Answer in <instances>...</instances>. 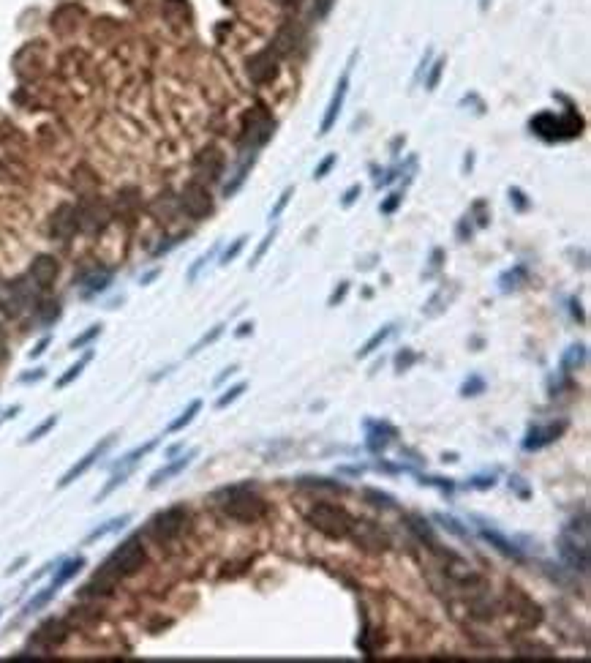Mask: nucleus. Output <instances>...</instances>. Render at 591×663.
Instances as JSON below:
<instances>
[{
	"label": "nucleus",
	"mask_w": 591,
	"mask_h": 663,
	"mask_svg": "<svg viewBox=\"0 0 591 663\" xmlns=\"http://www.w3.org/2000/svg\"><path fill=\"white\" fill-rule=\"evenodd\" d=\"M38 639H44L46 647H52V644L63 642V639H66V628H63V622H58V619H49L46 625H41V628H38Z\"/></svg>",
	"instance_id": "c85d7f7f"
},
{
	"label": "nucleus",
	"mask_w": 591,
	"mask_h": 663,
	"mask_svg": "<svg viewBox=\"0 0 591 663\" xmlns=\"http://www.w3.org/2000/svg\"><path fill=\"white\" fill-rule=\"evenodd\" d=\"M303 483L305 486H322V489H338V492L344 489L341 483H327V478H303Z\"/></svg>",
	"instance_id": "5fc2aeb1"
},
{
	"label": "nucleus",
	"mask_w": 591,
	"mask_h": 663,
	"mask_svg": "<svg viewBox=\"0 0 591 663\" xmlns=\"http://www.w3.org/2000/svg\"><path fill=\"white\" fill-rule=\"evenodd\" d=\"M109 281H112V276H109V273H101V276L88 278V287L82 290V295H85V298H91V295L101 293V290H106V284H109Z\"/></svg>",
	"instance_id": "ea45409f"
},
{
	"label": "nucleus",
	"mask_w": 591,
	"mask_h": 663,
	"mask_svg": "<svg viewBox=\"0 0 591 663\" xmlns=\"http://www.w3.org/2000/svg\"><path fill=\"white\" fill-rule=\"evenodd\" d=\"M273 241H275V227H273V230H270V232H267V235H264V238H262V243H259L257 254H254V257H251V268H257V265L262 263V257H264V254H267V248L273 246Z\"/></svg>",
	"instance_id": "a19ab883"
},
{
	"label": "nucleus",
	"mask_w": 591,
	"mask_h": 663,
	"mask_svg": "<svg viewBox=\"0 0 591 663\" xmlns=\"http://www.w3.org/2000/svg\"><path fill=\"white\" fill-rule=\"evenodd\" d=\"M145 560H148V555H145V549H142L139 538L123 540L120 546L106 557L104 565L98 568V573L93 576V582L85 587V589H88V592H109V589L118 584L120 579L131 576V573H137L139 568L145 565Z\"/></svg>",
	"instance_id": "f257e3e1"
},
{
	"label": "nucleus",
	"mask_w": 591,
	"mask_h": 663,
	"mask_svg": "<svg viewBox=\"0 0 591 663\" xmlns=\"http://www.w3.org/2000/svg\"><path fill=\"white\" fill-rule=\"evenodd\" d=\"M55 595H58V589H55V587H52V584L44 587V589H41L38 595H33L31 601L25 603V614H36V612H38V609H44L46 603L52 601Z\"/></svg>",
	"instance_id": "c756f323"
},
{
	"label": "nucleus",
	"mask_w": 591,
	"mask_h": 663,
	"mask_svg": "<svg viewBox=\"0 0 591 663\" xmlns=\"http://www.w3.org/2000/svg\"><path fill=\"white\" fill-rule=\"evenodd\" d=\"M281 3H284V6H297L300 0H281Z\"/></svg>",
	"instance_id": "0e129e2a"
},
{
	"label": "nucleus",
	"mask_w": 591,
	"mask_h": 663,
	"mask_svg": "<svg viewBox=\"0 0 591 663\" xmlns=\"http://www.w3.org/2000/svg\"><path fill=\"white\" fill-rule=\"evenodd\" d=\"M106 218H109V213H106L104 205H101V202H93V211L79 213V224H85V230H101L106 224Z\"/></svg>",
	"instance_id": "bb28decb"
},
{
	"label": "nucleus",
	"mask_w": 591,
	"mask_h": 663,
	"mask_svg": "<svg viewBox=\"0 0 591 663\" xmlns=\"http://www.w3.org/2000/svg\"><path fill=\"white\" fill-rule=\"evenodd\" d=\"M112 442H115V437L109 434V437H104V440H101L98 445H93L91 450H88V453H85V456H82V459H79V462H76L74 467H71V470H68V472H66V475H63V478L58 480V489H66V486H71V483H74L76 478H82V475H85V472L91 470L93 464L98 462V459L104 456L106 450L112 447Z\"/></svg>",
	"instance_id": "1a4fd4ad"
},
{
	"label": "nucleus",
	"mask_w": 591,
	"mask_h": 663,
	"mask_svg": "<svg viewBox=\"0 0 591 663\" xmlns=\"http://www.w3.org/2000/svg\"><path fill=\"white\" fill-rule=\"evenodd\" d=\"M248 77H251V82H257V85L273 82L278 77V55L273 52V46L257 52L254 58H248Z\"/></svg>",
	"instance_id": "9d476101"
},
{
	"label": "nucleus",
	"mask_w": 591,
	"mask_h": 663,
	"mask_svg": "<svg viewBox=\"0 0 591 663\" xmlns=\"http://www.w3.org/2000/svg\"><path fill=\"white\" fill-rule=\"evenodd\" d=\"M308 525L314 527V530H319L322 535H327V538H346L349 530H351V516H349L344 508H338V505H330V502H319V505H314V508L308 510Z\"/></svg>",
	"instance_id": "20e7f679"
},
{
	"label": "nucleus",
	"mask_w": 591,
	"mask_h": 663,
	"mask_svg": "<svg viewBox=\"0 0 591 663\" xmlns=\"http://www.w3.org/2000/svg\"><path fill=\"white\" fill-rule=\"evenodd\" d=\"M199 410H202V399H194V401H191V404H188V407H185V410L180 413V417H175V420L169 423V426H167V434L183 432V429H185V426H188V423H191V420H194V417L199 415Z\"/></svg>",
	"instance_id": "cd10ccee"
},
{
	"label": "nucleus",
	"mask_w": 591,
	"mask_h": 663,
	"mask_svg": "<svg viewBox=\"0 0 591 663\" xmlns=\"http://www.w3.org/2000/svg\"><path fill=\"white\" fill-rule=\"evenodd\" d=\"M254 161H257V153H251V158H245L243 164H240V170H237V175H235V181L232 183H227V188H224V194L227 197H232L240 186H243V181L248 178V172H251V167H254Z\"/></svg>",
	"instance_id": "2f4dec72"
},
{
	"label": "nucleus",
	"mask_w": 591,
	"mask_h": 663,
	"mask_svg": "<svg viewBox=\"0 0 591 663\" xmlns=\"http://www.w3.org/2000/svg\"><path fill=\"white\" fill-rule=\"evenodd\" d=\"M300 41H303V31H300V25L287 22V25L278 31V36H275L273 52H275V55H292V52L297 49V44H300Z\"/></svg>",
	"instance_id": "a211bd4d"
},
{
	"label": "nucleus",
	"mask_w": 591,
	"mask_h": 663,
	"mask_svg": "<svg viewBox=\"0 0 591 663\" xmlns=\"http://www.w3.org/2000/svg\"><path fill=\"white\" fill-rule=\"evenodd\" d=\"M471 232H474V230H471L469 216H466V218H463V221H461V224H458V241H469V238H471Z\"/></svg>",
	"instance_id": "4d7b16f0"
},
{
	"label": "nucleus",
	"mask_w": 591,
	"mask_h": 663,
	"mask_svg": "<svg viewBox=\"0 0 591 663\" xmlns=\"http://www.w3.org/2000/svg\"><path fill=\"white\" fill-rule=\"evenodd\" d=\"M31 281L33 287H38V290H46L52 281H55V276H58V260L55 257H49V254H41V257H36L31 265Z\"/></svg>",
	"instance_id": "dca6fc26"
},
{
	"label": "nucleus",
	"mask_w": 591,
	"mask_h": 663,
	"mask_svg": "<svg viewBox=\"0 0 591 663\" xmlns=\"http://www.w3.org/2000/svg\"><path fill=\"white\" fill-rule=\"evenodd\" d=\"M185 522H188V513L183 508H169V510H161L158 516H153L150 525H148V532H150L155 540H172L178 532H180L183 527H185Z\"/></svg>",
	"instance_id": "6e6552de"
},
{
	"label": "nucleus",
	"mask_w": 591,
	"mask_h": 663,
	"mask_svg": "<svg viewBox=\"0 0 591 663\" xmlns=\"http://www.w3.org/2000/svg\"><path fill=\"white\" fill-rule=\"evenodd\" d=\"M401 200H404V194H401V191H393V194H390L387 200L381 202V208H379V211H381V213H384V216H390V213H395V208L401 205Z\"/></svg>",
	"instance_id": "de8ad7c7"
},
{
	"label": "nucleus",
	"mask_w": 591,
	"mask_h": 663,
	"mask_svg": "<svg viewBox=\"0 0 591 663\" xmlns=\"http://www.w3.org/2000/svg\"><path fill=\"white\" fill-rule=\"evenodd\" d=\"M221 508L227 510V516L237 519V522H259L267 513V502L259 497L248 483H237V486H227L215 494Z\"/></svg>",
	"instance_id": "f03ea898"
},
{
	"label": "nucleus",
	"mask_w": 591,
	"mask_h": 663,
	"mask_svg": "<svg viewBox=\"0 0 591 663\" xmlns=\"http://www.w3.org/2000/svg\"><path fill=\"white\" fill-rule=\"evenodd\" d=\"M349 535L357 540L360 546H365V549H387L390 546V538L374 522H351Z\"/></svg>",
	"instance_id": "f8f14e48"
},
{
	"label": "nucleus",
	"mask_w": 591,
	"mask_h": 663,
	"mask_svg": "<svg viewBox=\"0 0 591 663\" xmlns=\"http://www.w3.org/2000/svg\"><path fill=\"white\" fill-rule=\"evenodd\" d=\"M496 486V475H474L469 480V489H493Z\"/></svg>",
	"instance_id": "8fccbe9b"
},
{
	"label": "nucleus",
	"mask_w": 591,
	"mask_h": 663,
	"mask_svg": "<svg viewBox=\"0 0 591 663\" xmlns=\"http://www.w3.org/2000/svg\"><path fill=\"white\" fill-rule=\"evenodd\" d=\"M91 360H93V350H91V353H85V355H82V358H79V360H76L74 366H71V369L66 371V374H63L61 380H58V388H66V385H71V383H74L76 377H79V374H82V371H85V366H88V363H91Z\"/></svg>",
	"instance_id": "7c9ffc66"
},
{
	"label": "nucleus",
	"mask_w": 591,
	"mask_h": 663,
	"mask_svg": "<svg viewBox=\"0 0 591 663\" xmlns=\"http://www.w3.org/2000/svg\"><path fill=\"white\" fill-rule=\"evenodd\" d=\"M510 200L515 202L518 211H526V208H529V200H526V194H523L520 188H510Z\"/></svg>",
	"instance_id": "864d4df0"
},
{
	"label": "nucleus",
	"mask_w": 591,
	"mask_h": 663,
	"mask_svg": "<svg viewBox=\"0 0 591 663\" xmlns=\"http://www.w3.org/2000/svg\"><path fill=\"white\" fill-rule=\"evenodd\" d=\"M215 248H218V246H215ZM215 248H212V251H207V254H202V257H199L197 263H194V265H191V268H188V281H194V278L199 276V270H202L205 265L210 263V257H212V254H215Z\"/></svg>",
	"instance_id": "09e8293b"
},
{
	"label": "nucleus",
	"mask_w": 591,
	"mask_h": 663,
	"mask_svg": "<svg viewBox=\"0 0 591 663\" xmlns=\"http://www.w3.org/2000/svg\"><path fill=\"white\" fill-rule=\"evenodd\" d=\"M235 371H237V363H232V366H229V369H224V371H221V377H218V380H215V385H221V383H224V380H229V377H232V374H235Z\"/></svg>",
	"instance_id": "052dcab7"
},
{
	"label": "nucleus",
	"mask_w": 591,
	"mask_h": 663,
	"mask_svg": "<svg viewBox=\"0 0 591 663\" xmlns=\"http://www.w3.org/2000/svg\"><path fill=\"white\" fill-rule=\"evenodd\" d=\"M224 328H227V325H224V323L212 325V328H210V333H205V336H202V339H199L197 344H194V347L188 350V355H197V353H202L205 347H210L212 341H215V339H218V336H221V333H224Z\"/></svg>",
	"instance_id": "72a5a7b5"
},
{
	"label": "nucleus",
	"mask_w": 591,
	"mask_h": 663,
	"mask_svg": "<svg viewBox=\"0 0 591 663\" xmlns=\"http://www.w3.org/2000/svg\"><path fill=\"white\" fill-rule=\"evenodd\" d=\"M245 241H248L245 235H240V238H235V243H232V246H229L227 251H224V257H221V265H229L232 260H237V254L243 251Z\"/></svg>",
	"instance_id": "c03bdc74"
},
{
	"label": "nucleus",
	"mask_w": 591,
	"mask_h": 663,
	"mask_svg": "<svg viewBox=\"0 0 591 663\" xmlns=\"http://www.w3.org/2000/svg\"><path fill=\"white\" fill-rule=\"evenodd\" d=\"M436 522H441V527H444V530H450V532H453V535H458V538L469 540V530H466V527H461V522H458V519H453V516H444V513H439V516H436Z\"/></svg>",
	"instance_id": "e433bc0d"
},
{
	"label": "nucleus",
	"mask_w": 591,
	"mask_h": 663,
	"mask_svg": "<svg viewBox=\"0 0 591 663\" xmlns=\"http://www.w3.org/2000/svg\"><path fill=\"white\" fill-rule=\"evenodd\" d=\"M360 191H363V188H360V183H351V186L346 188V194H344V200H341V205H344V208H349V205H354V202H357V197H360Z\"/></svg>",
	"instance_id": "603ef678"
},
{
	"label": "nucleus",
	"mask_w": 591,
	"mask_h": 663,
	"mask_svg": "<svg viewBox=\"0 0 591 663\" xmlns=\"http://www.w3.org/2000/svg\"><path fill=\"white\" fill-rule=\"evenodd\" d=\"M526 278H529V268L526 265H513L510 270H504L499 276V290L501 293H515L526 284Z\"/></svg>",
	"instance_id": "412c9836"
},
{
	"label": "nucleus",
	"mask_w": 591,
	"mask_h": 663,
	"mask_svg": "<svg viewBox=\"0 0 591 663\" xmlns=\"http://www.w3.org/2000/svg\"><path fill=\"white\" fill-rule=\"evenodd\" d=\"M183 211L188 216L194 218H205L212 211V202H210V191L205 188L202 183H188L183 188V197H180Z\"/></svg>",
	"instance_id": "9b49d317"
},
{
	"label": "nucleus",
	"mask_w": 591,
	"mask_h": 663,
	"mask_svg": "<svg viewBox=\"0 0 591 663\" xmlns=\"http://www.w3.org/2000/svg\"><path fill=\"white\" fill-rule=\"evenodd\" d=\"M559 557L567 562L570 571L589 573V535H580L572 527H567L559 538Z\"/></svg>",
	"instance_id": "423d86ee"
},
{
	"label": "nucleus",
	"mask_w": 591,
	"mask_h": 663,
	"mask_svg": "<svg viewBox=\"0 0 591 663\" xmlns=\"http://www.w3.org/2000/svg\"><path fill=\"white\" fill-rule=\"evenodd\" d=\"M480 535H483V538H485L488 543L493 546V549H499L501 555L515 557V560H520V557H523V555H520V549H518L515 543L507 538V535H501V532H496V530H488V527L483 525V527H480Z\"/></svg>",
	"instance_id": "aec40b11"
},
{
	"label": "nucleus",
	"mask_w": 591,
	"mask_h": 663,
	"mask_svg": "<svg viewBox=\"0 0 591 663\" xmlns=\"http://www.w3.org/2000/svg\"><path fill=\"white\" fill-rule=\"evenodd\" d=\"M349 293V281H341V287H335L333 295H330V300H327V306H338L344 298H346Z\"/></svg>",
	"instance_id": "3c124183"
},
{
	"label": "nucleus",
	"mask_w": 591,
	"mask_h": 663,
	"mask_svg": "<svg viewBox=\"0 0 591 663\" xmlns=\"http://www.w3.org/2000/svg\"><path fill=\"white\" fill-rule=\"evenodd\" d=\"M49 341H52L49 336H44V339L38 341V344H36V347L31 350V358H41V355L46 353V347H49Z\"/></svg>",
	"instance_id": "13d9d810"
},
{
	"label": "nucleus",
	"mask_w": 591,
	"mask_h": 663,
	"mask_svg": "<svg viewBox=\"0 0 591 663\" xmlns=\"http://www.w3.org/2000/svg\"><path fill=\"white\" fill-rule=\"evenodd\" d=\"M76 227H79V213H76V208H71V205H61L55 211L52 221H49V232L58 241H68L76 232Z\"/></svg>",
	"instance_id": "4468645a"
},
{
	"label": "nucleus",
	"mask_w": 591,
	"mask_h": 663,
	"mask_svg": "<svg viewBox=\"0 0 591 663\" xmlns=\"http://www.w3.org/2000/svg\"><path fill=\"white\" fill-rule=\"evenodd\" d=\"M131 522V516L128 513H123V516H115V519H109V522H104L101 527H96L93 532H88V538H85V543H96V540L106 538L109 532H118V530H123V527Z\"/></svg>",
	"instance_id": "b1692460"
},
{
	"label": "nucleus",
	"mask_w": 591,
	"mask_h": 663,
	"mask_svg": "<svg viewBox=\"0 0 591 663\" xmlns=\"http://www.w3.org/2000/svg\"><path fill=\"white\" fill-rule=\"evenodd\" d=\"M273 118H270V112L262 107V104H257L254 109H248L243 115V134H240V145L243 148H251V151H257L259 145H264L267 139L273 137Z\"/></svg>",
	"instance_id": "39448f33"
},
{
	"label": "nucleus",
	"mask_w": 591,
	"mask_h": 663,
	"mask_svg": "<svg viewBox=\"0 0 591 663\" xmlns=\"http://www.w3.org/2000/svg\"><path fill=\"white\" fill-rule=\"evenodd\" d=\"M245 388H248L245 383H237V385H232L229 390H224V396H218V401H215V410H227L232 401H237L243 396Z\"/></svg>",
	"instance_id": "f704fd0d"
},
{
	"label": "nucleus",
	"mask_w": 591,
	"mask_h": 663,
	"mask_svg": "<svg viewBox=\"0 0 591 663\" xmlns=\"http://www.w3.org/2000/svg\"><path fill=\"white\" fill-rule=\"evenodd\" d=\"M251 330H254V323H243L240 325V330H237V336H248Z\"/></svg>",
	"instance_id": "680f3d73"
},
{
	"label": "nucleus",
	"mask_w": 591,
	"mask_h": 663,
	"mask_svg": "<svg viewBox=\"0 0 591 663\" xmlns=\"http://www.w3.org/2000/svg\"><path fill=\"white\" fill-rule=\"evenodd\" d=\"M444 66H447V58H439V61H433L428 69V77H425V91H436V85H439L441 74H444Z\"/></svg>",
	"instance_id": "473e14b6"
},
{
	"label": "nucleus",
	"mask_w": 591,
	"mask_h": 663,
	"mask_svg": "<svg viewBox=\"0 0 591 663\" xmlns=\"http://www.w3.org/2000/svg\"><path fill=\"white\" fill-rule=\"evenodd\" d=\"M41 377H44V369H33V374H22L19 383H36V380H41Z\"/></svg>",
	"instance_id": "bf43d9fd"
},
{
	"label": "nucleus",
	"mask_w": 591,
	"mask_h": 663,
	"mask_svg": "<svg viewBox=\"0 0 591 663\" xmlns=\"http://www.w3.org/2000/svg\"><path fill=\"white\" fill-rule=\"evenodd\" d=\"M354 58H357V55H351V58H349V66L344 69V74H341V79H338L333 98H330V104H327V112H324V118H322V123H319V134H322V137H324V134H330V131H333V126L338 123V115H341V109H344V101H346L349 77H351V66H354Z\"/></svg>",
	"instance_id": "0eeeda50"
},
{
	"label": "nucleus",
	"mask_w": 591,
	"mask_h": 663,
	"mask_svg": "<svg viewBox=\"0 0 591 663\" xmlns=\"http://www.w3.org/2000/svg\"><path fill=\"white\" fill-rule=\"evenodd\" d=\"M414 360H417V355L411 353V350H401V353L395 355V371H398V374H404Z\"/></svg>",
	"instance_id": "a18cd8bd"
},
{
	"label": "nucleus",
	"mask_w": 591,
	"mask_h": 663,
	"mask_svg": "<svg viewBox=\"0 0 591 663\" xmlns=\"http://www.w3.org/2000/svg\"><path fill=\"white\" fill-rule=\"evenodd\" d=\"M586 358H589V353H586V347L583 344H572L567 353L561 355V371H577L583 363H586Z\"/></svg>",
	"instance_id": "393cba45"
},
{
	"label": "nucleus",
	"mask_w": 591,
	"mask_h": 663,
	"mask_svg": "<svg viewBox=\"0 0 591 663\" xmlns=\"http://www.w3.org/2000/svg\"><path fill=\"white\" fill-rule=\"evenodd\" d=\"M564 429H567L564 420H559V423H548V426H534V429H529V434L523 437V450H540V447L556 442L561 434H564Z\"/></svg>",
	"instance_id": "ddd939ff"
},
{
	"label": "nucleus",
	"mask_w": 591,
	"mask_h": 663,
	"mask_svg": "<svg viewBox=\"0 0 591 663\" xmlns=\"http://www.w3.org/2000/svg\"><path fill=\"white\" fill-rule=\"evenodd\" d=\"M393 333H395V325L393 323L384 325V328H379V330H376V333H374V336H371V339L365 341L363 347L357 350V358H368V355H374L381 347V344H384V341L393 336Z\"/></svg>",
	"instance_id": "a878e982"
},
{
	"label": "nucleus",
	"mask_w": 591,
	"mask_h": 663,
	"mask_svg": "<svg viewBox=\"0 0 591 663\" xmlns=\"http://www.w3.org/2000/svg\"><path fill=\"white\" fill-rule=\"evenodd\" d=\"M197 453H199V450L194 447V450H188L185 456H180V459H175V462H169L167 467L155 470V472L150 475V480H148V489H158V486H161V483H167L169 478H178L183 470H185L188 464L194 462V456H197Z\"/></svg>",
	"instance_id": "f3484780"
},
{
	"label": "nucleus",
	"mask_w": 591,
	"mask_h": 663,
	"mask_svg": "<svg viewBox=\"0 0 591 663\" xmlns=\"http://www.w3.org/2000/svg\"><path fill=\"white\" fill-rule=\"evenodd\" d=\"M480 393H485V380L480 374H471L469 380L461 385V396H480Z\"/></svg>",
	"instance_id": "c9c22d12"
},
{
	"label": "nucleus",
	"mask_w": 591,
	"mask_h": 663,
	"mask_svg": "<svg viewBox=\"0 0 591 663\" xmlns=\"http://www.w3.org/2000/svg\"><path fill=\"white\" fill-rule=\"evenodd\" d=\"M98 333H101V325H91L85 333H79V336L71 341V350H82V347H85V344H91V341L96 339Z\"/></svg>",
	"instance_id": "79ce46f5"
},
{
	"label": "nucleus",
	"mask_w": 591,
	"mask_h": 663,
	"mask_svg": "<svg viewBox=\"0 0 591 663\" xmlns=\"http://www.w3.org/2000/svg\"><path fill=\"white\" fill-rule=\"evenodd\" d=\"M335 161H338V156L335 153H330L327 158H322L317 164V170H314V181H322V178H327V172L333 170L335 167Z\"/></svg>",
	"instance_id": "49530a36"
},
{
	"label": "nucleus",
	"mask_w": 591,
	"mask_h": 663,
	"mask_svg": "<svg viewBox=\"0 0 591 663\" xmlns=\"http://www.w3.org/2000/svg\"><path fill=\"white\" fill-rule=\"evenodd\" d=\"M194 170H197L199 178L218 181L221 172H224V156H221V151H218V148H205V151L197 156V161H194Z\"/></svg>",
	"instance_id": "2eb2a0df"
},
{
	"label": "nucleus",
	"mask_w": 591,
	"mask_h": 663,
	"mask_svg": "<svg viewBox=\"0 0 591 663\" xmlns=\"http://www.w3.org/2000/svg\"><path fill=\"white\" fill-rule=\"evenodd\" d=\"M82 568H85V557H71V560H66L61 568H58V573H55L52 587H55V589H61V587L66 584L68 579H74V576L82 571Z\"/></svg>",
	"instance_id": "5701e85b"
},
{
	"label": "nucleus",
	"mask_w": 591,
	"mask_h": 663,
	"mask_svg": "<svg viewBox=\"0 0 591 663\" xmlns=\"http://www.w3.org/2000/svg\"><path fill=\"white\" fill-rule=\"evenodd\" d=\"M6 355V341H3V333H0V358Z\"/></svg>",
	"instance_id": "e2e57ef3"
},
{
	"label": "nucleus",
	"mask_w": 591,
	"mask_h": 663,
	"mask_svg": "<svg viewBox=\"0 0 591 663\" xmlns=\"http://www.w3.org/2000/svg\"><path fill=\"white\" fill-rule=\"evenodd\" d=\"M155 445H158V437H153L150 442H145V445H139V447H134V450H128L120 462L112 464V470H134V467L142 462V456H148V453H150Z\"/></svg>",
	"instance_id": "4be33fe9"
},
{
	"label": "nucleus",
	"mask_w": 591,
	"mask_h": 663,
	"mask_svg": "<svg viewBox=\"0 0 591 663\" xmlns=\"http://www.w3.org/2000/svg\"><path fill=\"white\" fill-rule=\"evenodd\" d=\"M365 500H371V505H379V508H395L393 494L376 492V489H365Z\"/></svg>",
	"instance_id": "4c0bfd02"
},
{
	"label": "nucleus",
	"mask_w": 591,
	"mask_h": 663,
	"mask_svg": "<svg viewBox=\"0 0 591 663\" xmlns=\"http://www.w3.org/2000/svg\"><path fill=\"white\" fill-rule=\"evenodd\" d=\"M292 194H294V188H292V186L281 191V197H278V202H275L273 208H270V221H275V218L284 213V208L289 205V200H292Z\"/></svg>",
	"instance_id": "37998d69"
},
{
	"label": "nucleus",
	"mask_w": 591,
	"mask_h": 663,
	"mask_svg": "<svg viewBox=\"0 0 591 663\" xmlns=\"http://www.w3.org/2000/svg\"><path fill=\"white\" fill-rule=\"evenodd\" d=\"M441 257H444V251H441V248H436V251L431 254V270H425V276H428V278L433 276V273H436V270L441 268Z\"/></svg>",
	"instance_id": "6e6d98bb"
},
{
	"label": "nucleus",
	"mask_w": 591,
	"mask_h": 663,
	"mask_svg": "<svg viewBox=\"0 0 591 663\" xmlns=\"http://www.w3.org/2000/svg\"><path fill=\"white\" fill-rule=\"evenodd\" d=\"M365 429H368L365 445H368L371 453H381L384 447L390 445V440L395 437V429L393 426H387V423H374V420H368V423H365Z\"/></svg>",
	"instance_id": "6ab92c4d"
},
{
	"label": "nucleus",
	"mask_w": 591,
	"mask_h": 663,
	"mask_svg": "<svg viewBox=\"0 0 591 663\" xmlns=\"http://www.w3.org/2000/svg\"><path fill=\"white\" fill-rule=\"evenodd\" d=\"M583 121L575 109L570 107L564 118H556L553 112H540L537 118H531V131L537 137H543L545 142H556V139H572L580 134Z\"/></svg>",
	"instance_id": "7ed1b4c3"
},
{
	"label": "nucleus",
	"mask_w": 591,
	"mask_h": 663,
	"mask_svg": "<svg viewBox=\"0 0 591 663\" xmlns=\"http://www.w3.org/2000/svg\"><path fill=\"white\" fill-rule=\"evenodd\" d=\"M55 423H58V415H49L46 420H41V423H38V426L25 437V442H36V440H41L44 434H49L52 429H55Z\"/></svg>",
	"instance_id": "58836bf2"
}]
</instances>
